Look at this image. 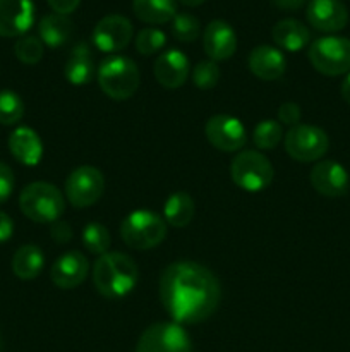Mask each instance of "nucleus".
<instances>
[{
	"label": "nucleus",
	"instance_id": "58836bf2",
	"mask_svg": "<svg viewBox=\"0 0 350 352\" xmlns=\"http://www.w3.org/2000/svg\"><path fill=\"white\" fill-rule=\"evenodd\" d=\"M273 6H277L281 10H297L304 6L307 0H271Z\"/></svg>",
	"mask_w": 350,
	"mask_h": 352
},
{
	"label": "nucleus",
	"instance_id": "f8f14e48",
	"mask_svg": "<svg viewBox=\"0 0 350 352\" xmlns=\"http://www.w3.org/2000/svg\"><path fill=\"white\" fill-rule=\"evenodd\" d=\"M132 24L126 16L110 14L102 17L93 30V43L100 52L115 54L124 50L132 40Z\"/></svg>",
	"mask_w": 350,
	"mask_h": 352
},
{
	"label": "nucleus",
	"instance_id": "423d86ee",
	"mask_svg": "<svg viewBox=\"0 0 350 352\" xmlns=\"http://www.w3.org/2000/svg\"><path fill=\"white\" fill-rule=\"evenodd\" d=\"M273 165L263 153L240 151L230 164V177L237 188L247 192H261L273 181Z\"/></svg>",
	"mask_w": 350,
	"mask_h": 352
},
{
	"label": "nucleus",
	"instance_id": "72a5a7b5",
	"mask_svg": "<svg viewBox=\"0 0 350 352\" xmlns=\"http://www.w3.org/2000/svg\"><path fill=\"white\" fill-rule=\"evenodd\" d=\"M301 117H302V112H301V107L297 105V103L294 102H287V103H281L280 109H278V122L281 124V126H297L299 122H301Z\"/></svg>",
	"mask_w": 350,
	"mask_h": 352
},
{
	"label": "nucleus",
	"instance_id": "dca6fc26",
	"mask_svg": "<svg viewBox=\"0 0 350 352\" xmlns=\"http://www.w3.org/2000/svg\"><path fill=\"white\" fill-rule=\"evenodd\" d=\"M88 274V258L79 251H67L51 265L50 278L58 289H74L86 280Z\"/></svg>",
	"mask_w": 350,
	"mask_h": 352
},
{
	"label": "nucleus",
	"instance_id": "9d476101",
	"mask_svg": "<svg viewBox=\"0 0 350 352\" xmlns=\"http://www.w3.org/2000/svg\"><path fill=\"white\" fill-rule=\"evenodd\" d=\"M136 352H192L191 337L178 323H154L139 337Z\"/></svg>",
	"mask_w": 350,
	"mask_h": 352
},
{
	"label": "nucleus",
	"instance_id": "f03ea898",
	"mask_svg": "<svg viewBox=\"0 0 350 352\" xmlns=\"http://www.w3.org/2000/svg\"><path fill=\"white\" fill-rule=\"evenodd\" d=\"M137 277L139 270L132 258L119 251L102 254L93 267V284L106 299L126 298L136 287Z\"/></svg>",
	"mask_w": 350,
	"mask_h": 352
},
{
	"label": "nucleus",
	"instance_id": "412c9836",
	"mask_svg": "<svg viewBox=\"0 0 350 352\" xmlns=\"http://www.w3.org/2000/svg\"><path fill=\"white\" fill-rule=\"evenodd\" d=\"M64 76L74 86H84L91 81L93 76H95V62H93V55L88 43L81 41L72 48L67 60H65Z\"/></svg>",
	"mask_w": 350,
	"mask_h": 352
},
{
	"label": "nucleus",
	"instance_id": "1a4fd4ad",
	"mask_svg": "<svg viewBox=\"0 0 350 352\" xmlns=\"http://www.w3.org/2000/svg\"><path fill=\"white\" fill-rule=\"evenodd\" d=\"M105 191V177L93 165H81L65 179V198L74 208L93 206Z\"/></svg>",
	"mask_w": 350,
	"mask_h": 352
},
{
	"label": "nucleus",
	"instance_id": "4be33fe9",
	"mask_svg": "<svg viewBox=\"0 0 350 352\" xmlns=\"http://www.w3.org/2000/svg\"><path fill=\"white\" fill-rule=\"evenodd\" d=\"M271 38L280 48L287 52H299L307 47L311 33L307 26L297 19H281L271 30Z\"/></svg>",
	"mask_w": 350,
	"mask_h": 352
},
{
	"label": "nucleus",
	"instance_id": "ea45409f",
	"mask_svg": "<svg viewBox=\"0 0 350 352\" xmlns=\"http://www.w3.org/2000/svg\"><path fill=\"white\" fill-rule=\"evenodd\" d=\"M340 91H342L343 100H345V102L350 105V72H349V74H347V78L343 79L342 88H340Z\"/></svg>",
	"mask_w": 350,
	"mask_h": 352
},
{
	"label": "nucleus",
	"instance_id": "7ed1b4c3",
	"mask_svg": "<svg viewBox=\"0 0 350 352\" xmlns=\"http://www.w3.org/2000/svg\"><path fill=\"white\" fill-rule=\"evenodd\" d=\"M98 85L108 98L124 102L139 88L141 74L136 62L124 55L106 57L98 67Z\"/></svg>",
	"mask_w": 350,
	"mask_h": 352
},
{
	"label": "nucleus",
	"instance_id": "cd10ccee",
	"mask_svg": "<svg viewBox=\"0 0 350 352\" xmlns=\"http://www.w3.org/2000/svg\"><path fill=\"white\" fill-rule=\"evenodd\" d=\"M112 239H110V232L105 226L98 222H91L84 227L82 230V246L93 254H102L108 253V248Z\"/></svg>",
	"mask_w": 350,
	"mask_h": 352
},
{
	"label": "nucleus",
	"instance_id": "6e6552de",
	"mask_svg": "<svg viewBox=\"0 0 350 352\" xmlns=\"http://www.w3.org/2000/svg\"><path fill=\"white\" fill-rule=\"evenodd\" d=\"M328 146V134L318 126L297 124L285 134V151L301 164L321 160Z\"/></svg>",
	"mask_w": 350,
	"mask_h": 352
},
{
	"label": "nucleus",
	"instance_id": "4c0bfd02",
	"mask_svg": "<svg viewBox=\"0 0 350 352\" xmlns=\"http://www.w3.org/2000/svg\"><path fill=\"white\" fill-rule=\"evenodd\" d=\"M14 234V222L5 212H0V244L7 243Z\"/></svg>",
	"mask_w": 350,
	"mask_h": 352
},
{
	"label": "nucleus",
	"instance_id": "2f4dec72",
	"mask_svg": "<svg viewBox=\"0 0 350 352\" xmlns=\"http://www.w3.org/2000/svg\"><path fill=\"white\" fill-rule=\"evenodd\" d=\"M167 43V36L163 31L156 28H144L136 36V50L141 55H153L160 52Z\"/></svg>",
	"mask_w": 350,
	"mask_h": 352
},
{
	"label": "nucleus",
	"instance_id": "9b49d317",
	"mask_svg": "<svg viewBox=\"0 0 350 352\" xmlns=\"http://www.w3.org/2000/svg\"><path fill=\"white\" fill-rule=\"evenodd\" d=\"M205 133L209 144L225 153L239 151L247 143V133L244 124L237 117L226 116V113L209 117Z\"/></svg>",
	"mask_w": 350,
	"mask_h": 352
},
{
	"label": "nucleus",
	"instance_id": "4468645a",
	"mask_svg": "<svg viewBox=\"0 0 350 352\" xmlns=\"http://www.w3.org/2000/svg\"><path fill=\"white\" fill-rule=\"evenodd\" d=\"M305 16L309 24L323 33L342 31L349 23V10L340 0H311Z\"/></svg>",
	"mask_w": 350,
	"mask_h": 352
},
{
	"label": "nucleus",
	"instance_id": "473e14b6",
	"mask_svg": "<svg viewBox=\"0 0 350 352\" xmlns=\"http://www.w3.org/2000/svg\"><path fill=\"white\" fill-rule=\"evenodd\" d=\"M220 81V67L213 60H202L192 69V82L199 89H211Z\"/></svg>",
	"mask_w": 350,
	"mask_h": 352
},
{
	"label": "nucleus",
	"instance_id": "c9c22d12",
	"mask_svg": "<svg viewBox=\"0 0 350 352\" xmlns=\"http://www.w3.org/2000/svg\"><path fill=\"white\" fill-rule=\"evenodd\" d=\"M50 237L58 244H65L72 239V227L69 226L67 222H62V220H57V222L51 223L50 229Z\"/></svg>",
	"mask_w": 350,
	"mask_h": 352
},
{
	"label": "nucleus",
	"instance_id": "aec40b11",
	"mask_svg": "<svg viewBox=\"0 0 350 352\" xmlns=\"http://www.w3.org/2000/svg\"><path fill=\"white\" fill-rule=\"evenodd\" d=\"M9 150L12 157L26 167H34L43 157V143L40 136L36 131L26 126L12 131L9 136Z\"/></svg>",
	"mask_w": 350,
	"mask_h": 352
},
{
	"label": "nucleus",
	"instance_id": "a878e982",
	"mask_svg": "<svg viewBox=\"0 0 350 352\" xmlns=\"http://www.w3.org/2000/svg\"><path fill=\"white\" fill-rule=\"evenodd\" d=\"M136 17L148 24H165L177 16L175 0H132Z\"/></svg>",
	"mask_w": 350,
	"mask_h": 352
},
{
	"label": "nucleus",
	"instance_id": "a19ab883",
	"mask_svg": "<svg viewBox=\"0 0 350 352\" xmlns=\"http://www.w3.org/2000/svg\"><path fill=\"white\" fill-rule=\"evenodd\" d=\"M202 2H205V0H180V3H184V6L187 7H198L201 6Z\"/></svg>",
	"mask_w": 350,
	"mask_h": 352
},
{
	"label": "nucleus",
	"instance_id": "c85d7f7f",
	"mask_svg": "<svg viewBox=\"0 0 350 352\" xmlns=\"http://www.w3.org/2000/svg\"><path fill=\"white\" fill-rule=\"evenodd\" d=\"M24 116V102L16 91L2 89L0 91V124L14 126Z\"/></svg>",
	"mask_w": 350,
	"mask_h": 352
},
{
	"label": "nucleus",
	"instance_id": "f3484780",
	"mask_svg": "<svg viewBox=\"0 0 350 352\" xmlns=\"http://www.w3.org/2000/svg\"><path fill=\"white\" fill-rule=\"evenodd\" d=\"M202 48H205V54L208 55L209 60H226L237 50L235 31L225 21H211L202 33Z\"/></svg>",
	"mask_w": 350,
	"mask_h": 352
},
{
	"label": "nucleus",
	"instance_id": "f704fd0d",
	"mask_svg": "<svg viewBox=\"0 0 350 352\" xmlns=\"http://www.w3.org/2000/svg\"><path fill=\"white\" fill-rule=\"evenodd\" d=\"M14 191V172L7 164L0 162V205L10 198Z\"/></svg>",
	"mask_w": 350,
	"mask_h": 352
},
{
	"label": "nucleus",
	"instance_id": "e433bc0d",
	"mask_svg": "<svg viewBox=\"0 0 350 352\" xmlns=\"http://www.w3.org/2000/svg\"><path fill=\"white\" fill-rule=\"evenodd\" d=\"M47 2L57 14L69 16V14L74 12V10L78 9L81 0H47Z\"/></svg>",
	"mask_w": 350,
	"mask_h": 352
},
{
	"label": "nucleus",
	"instance_id": "b1692460",
	"mask_svg": "<svg viewBox=\"0 0 350 352\" xmlns=\"http://www.w3.org/2000/svg\"><path fill=\"white\" fill-rule=\"evenodd\" d=\"M45 254L34 244H24L14 253L12 272L21 280H33L43 272Z\"/></svg>",
	"mask_w": 350,
	"mask_h": 352
},
{
	"label": "nucleus",
	"instance_id": "7c9ffc66",
	"mask_svg": "<svg viewBox=\"0 0 350 352\" xmlns=\"http://www.w3.org/2000/svg\"><path fill=\"white\" fill-rule=\"evenodd\" d=\"M17 60L26 65H34L43 58V41L38 36H23L14 45Z\"/></svg>",
	"mask_w": 350,
	"mask_h": 352
},
{
	"label": "nucleus",
	"instance_id": "0eeeda50",
	"mask_svg": "<svg viewBox=\"0 0 350 352\" xmlns=\"http://www.w3.org/2000/svg\"><path fill=\"white\" fill-rule=\"evenodd\" d=\"M309 62L325 76H342L350 72V40L343 36H323L312 41L307 52Z\"/></svg>",
	"mask_w": 350,
	"mask_h": 352
},
{
	"label": "nucleus",
	"instance_id": "ddd939ff",
	"mask_svg": "<svg viewBox=\"0 0 350 352\" xmlns=\"http://www.w3.org/2000/svg\"><path fill=\"white\" fill-rule=\"evenodd\" d=\"M309 181L312 188L326 198H340L349 192V172L335 160L318 162L309 174Z\"/></svg>",
	"mask_w": 350,
	"mask_h": 352
},
{
	"label": "nucleus",
	"instance_id": "a211bd4d",
	"mask_svg": "<svg viewBox=\"0 0 350 352\" xmlns=\"http://www.w3.org/2000/svg\"><path fill=\"white\" fill-rule=\"evenodd\" d=\"M189 58L180 50H167L154 60V78L163 88L177 89L187 81Z\"/></svg>",
	"mask_w": 350,
	"mask_h": 352
},
{
	"label": "nucleus",
	"instance_id": "39448f33",
	"mask_svg": "<svg viewBox=\"0 0 350 352\" xmlns=\"http://www.w3.org/2000/svg\"><path fill=\"white\" fill-rule=\"evenodd\" d=\"M120 237L132 250H153L167 237V222L151 210H134L120 223Z\"/></svg>",
	"mask_w": 350,
	"mask_h": 352
},
{
	"label": "nucleus",
	"instance_id": "393cba45",
	"mask_svg": "<svg viewBox=\"0 0 350 352\" xmlns=\"http://www.w3.org/2000/svg\"><path fill=\"white\" fill-rule=\"evenodd\" d=\"M196 213L194 199L184 191L174 192L168 196L163 206V220L168 226L175 227V229H184L185 226L192 222Z\"/></svg>",
	"mask_w": 350,
	"mask_h": 352
},
{
	"label": "nucleus",
	"instance_id": "79ce46f5",
	"mask_svg": "<svg viewBox=\"0 0 350 352\" xmlns=\"http://www.w3.org/2000/svg\"><path fill=\"white\" fill-rule=\"evenodd\" d=\"M0 352H2V337H0Z\"/></svg>",
	"mask_w": 350,
	"mask_h": 352
},
{
	"label": "nucleus",
	"instance_id": "c756f323",
	"mask_svg": "<svg viewBox=\"0 0 350 352\" xmlns=\"http://www.w3.org/2000/svg\"><path fill=\"white\" fill-rule=\"evenodd\" d=\"M172 33H174L175 40L182 41V43H191V41L198 40L201 34V24L196 16L189 12H180L172 19Z\"/></svg>",
	"mask_w": 350,
	"mask_h": 352
},
{
	"label": "nucleus",
	"instance_id": "20e7f679",
	"mask_svg": "<svg viewBox=\"0 0 350 352\" xmlns=\"http://www.w3.org/2000/svg\"><path fill=\"white\" fill-rule=\"evenodd\" d=\"M19 208L33 222L54 223L64 215L65 199L50 182H31L21 191Z\"/></svg>",
	"mask_w": 350,
	"mask_h": 352
},
{
	"label": "nucleus",
	"instance_id": "2eb2a0df",
	"mask_svg": "<svg viewBox=\"0 0 350 352\" xmlns=\"http://www.w3.org/2000/svg\"><path fill=\"white\" fill-rule=\"evenodd\" d=\"M33 23V0H0V36H23Z\"/></svg>",
	"mask_w": 350,
	"mask_h": 352
},
{
	"label": "nucleus",
	"instance_id": "5701e85b",
	"mask_svg": "<svg viewBox=\"0 0 350 352\" xmlns=\"http://www.w3.org/2000/svg\"><path fill=\"white\" fill-rule=\"evenodd\" d=\"M38 33H40V40L43 41V45L50 48H58L71 40L72 33H74V23L62 14H47L41 17L40 24H38Z\"/></svg>",
	"mask_w": 350,
	"mask_h": 352
},
{
	"label": "nucleus",
	"instance_id": "bb28decb",
	"mask_svg": "<svg viewBox=\"0 0 350 352\" xmlns=\"http://www.w3.org/2000/svg\"><path fill=\"white\" fill-rule=\"evenodd\" d=\"M283 138V127L278 120L264 119L254 127L253 141L259 150H273Z\"/></svg>",
	"mask_w": 350,
	"mask_h": 352
},
{
	"label": "nucleus",
	"instance_id": "6ab92c4d",
	"mask_svg": "<svg viewBox=\"0 0 350 352\" xmlns=\"http://www.w3.org/2000/svg\"><path fill=\"white\" fill-rule=\"evenodd\" d=\"M249 69L256 78L263 81H277L285 74L287 60L278 48L259 45L249 54Z\"/></svg>",
	"mask_w": 350,
	"mask_h": 352
},
{
	"label": "nucleus",
	"instance_id": "f257e3e1",
	"mask_svg": "<svg viewBox=\"0 0 350 352\" xmlns=\"http://www.w3.org/2000/svg\"><path fill=\"white\" fill-rule=\"evenodd\" d=\"M160 299L178 325H196L216 311L222 287L211 270L196 261H175L160 277Z\"/></svg>",
	"mask_w": 350,
	"mask_h": 352
}]
</instances>
